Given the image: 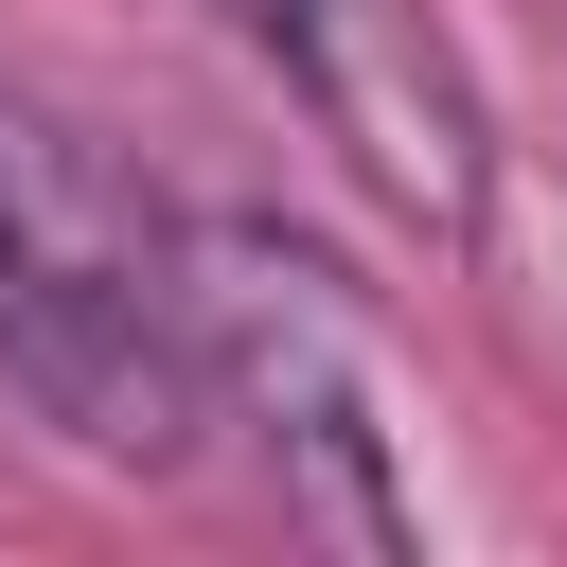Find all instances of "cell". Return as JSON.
Here are the masks:
<instances>
[{"label": "cell", "mask_w": 567, "mask_h": 567, "mask_svg": "<svg viewBox=\"0 0 567 567\" xmlns=\"http://www.w3.org/2000/svg\"><path fill=\"white\" fill-rule=\"evenodd\" d=\"M213 18H230L248 53H284V18H301V0H213Z\"/></svg>", "instance_id": "4"}, {"label": "cell", "mask_w": 567, "mask_h": 567, "mask_svg": "<svg viewBox=\"0 0 567 567\" xmlns=\"http://www.w3.org/2000/svg\"><path fill=\"white\" fill-rule=\"evenodd\" d=\"M0 372L53 443H89L106 478H177L213 425V354H195V284H177V213L124 195L71 124H35L0 89Z\"/></svg>", "instance_id": "1"}, {"label": "cell", "mask_w": 567, "mask_h": 567, "mask_svg": "<svg viewBox=\"0 0 567 567\" xmlns=\"http://www.w3.org/2000/svg\"><path fill=\"white\" fill-rule=\"evenodd\" d=\"M177 284H195V354H213V408L266 425L284 461V514L337 532V549H408V478H390V372H372V319L319 248H284L266 213H195L177 230Z\"/></svg>", "instance_id": "2"}, {"label": "cell", "mask_w": 567, "mask_h": 567, "mask_svg": "<svg viewBox=\"0 0 567 567\" xmlns=\"http://www.w3.org/2000/svg\"><path fill=\"white\" fill-rule=\"evenodd\" d=\"M266 71L319 106V142H337L425 248H478V230H496V106H478V71H461V35H443L425 0H301Z\"/></svg>", "instance_id": "3"}]
</instances>
